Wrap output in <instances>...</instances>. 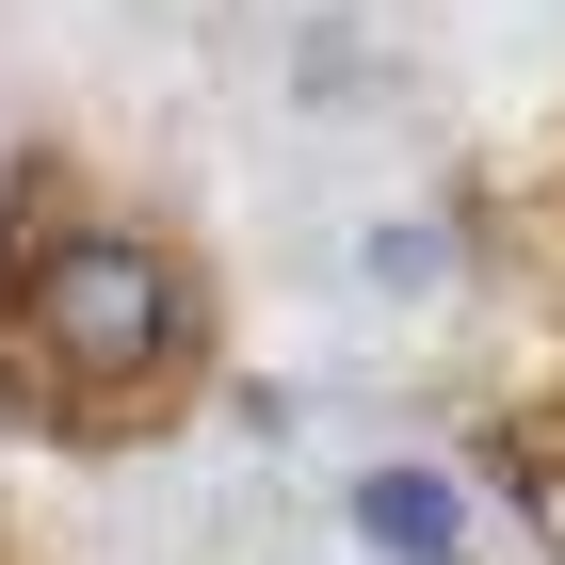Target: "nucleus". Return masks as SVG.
<instances>
[{
  "mask_svg": "<svg viewBox=\"0 0 565 565\" xmlns=\"http://www.w3.org/2000/svg\"><path fill=\"white\" fill-rule=\"evenodd\" d=\"M452 565H469V550H452Z\"/></svg>",
  "mask_w": 565,
  "mask_h": 565,
  "instance_id": "20e7f679",
  "label": "nucleus"
},
{
  "mask_svg": "<svg viewBox=\"0 0 565 565\" xmlns=\"http://www.w3.org/2000/svg\"><path fill=\"white\" fill-rule=\"evenodd\" d=\"M355 533L388 565H452L469 550V484L436 469V452H372V469H355Z\"/></svg>",
  "mask_w": 565,
  "mask_h": 565,
  "instance_id": "f03ea898",
  "label": "nucleus"
},
{
  "mask_svg": "<svg viewBox=\"0 0 565 565\" xmlns=\"http://www.w3.org/2000/svg\"><path fill=\"white\" fill-rule=\"evenodd\" d=\"M194 259L162 226H114V211H33L0 243V404L33 436H130L146 404L194 388Z\"/></svg>",
  "mask_w": 565,
  "mask_h": 565,
  "instance_id": "f257e3e1",
  "label": "nucleus"
},
{
  "mask_svg": "<svg viewBox=\"0 0 565 565\" xmlns=\"http://www.w3.org/2000/svg\"><path fill=\"white\" fill-rule=\"evenodd\" d=\"M436 275H452L436 226H372V291H436Z\"/></svg>",
  "mask_w": 565,
  "mask_h": 565,
  "instance_id": "7ed1b4c3",
  "label": "nucleus"
}]
</instances>
